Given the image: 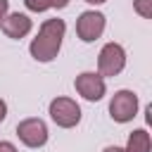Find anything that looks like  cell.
<instances>
[{"label": "cell", "instance_id": "obj_16", "mask_svg": "<svg viewBox=\"0 0 152 152\" xmlns=\"http://www.w3.org/2000/svg\"><path fill=\"white\" fill-rule=\"evenodd\" d=\"M102 152H126L124 147H116V145H109V147H104Z\"/></svg>", "mask_w": 152, "mask_h": 152}, {"label": "cell", "instance_id": "obj_2", "mask_svg": "<svg viewBox=\"0 0 152 152\" xmlns=\"http://www.w3.org/2000/svg\"><path fill=\"white\" fill-rule=\"evenodd\" d=\"M126 66V50L119 43H107L102 45L100 55H97V74L102 78L107 76H119Z\"/></svg>", "mask_w": 152, "mask_h": 152}, {"label": "cell", "instance_id": "obj_11", "mask_svg": "<svg viewBox=\"0 0 152 152\" xmlns=\"http://www.w3.org/2000/svg\"><path fill=\"white\" fill-rule=\"evenodd\" d=\"M24 5L31 12H48L52 7V0H24Z\"/></svg>", "mask_w": 152, "mask_h": 152}, {"label": "cell", "instance_id": "obj_15", "mask_svg": "<svg viewBox=\"0 0 152 152\" xmlns=\"http://www.w3.org/2000/svg\"><path fill=\"white\" fill-rule=\"evenodd\" d=\"M69 2H71V0H52V7H57V10H64Z\"/></svg>", "mask_w": 152, "mask_h": 152}, {"label": "cell", "instance_id": "obj_9", "mask_svg": "<svg viewBox=\"0 0 152 152\" xmlns=\"http://www.w3.org/2000/svg\"><path fill=\"white\" fill-rule=\"evenodd\" d=\"M126 152H150L152 150V138L145 128H135L131 135H128V142L124 147Z\"/></svg>", "mask_w": 152, "mask_h": 152}, {"label": "cell", "instance_id": "obj_8", "mask_svg": "<svg viewBox=\"0 0 152 152\" xmlns=\"http://www.w3.org/2000/svg\"><path fill=\"white\" fill-rule=\"evenodd\" d=\"M2 33L7 36V38H14V40H19V38H24V36H28L31 33V28H33V21L24 14V12H12V14H7L5 19H2Z\"/></svg>", "mask_w": 152, "mask_h": 152}, {"label": "cell", "instance_id": "obj_17", "mask_svg": "<svg viewBox=\"0 0 152 152\" xmlns=\"http://www.w3.org/2000/svg\"><path fill=\"white\" fill-rule=\"evenodd\" d=\"M88 5H102V2H107V0H86Z\"/></svg>", "mask_w": 152, "mask_h": 152}, {"label": "cell", "instance_id": "obj_13", "mask_svg": "<svg viewBox=\"0 0 152 152\" xmlns=\"http://www.w3.org/2000/svg\"><path fill=\"white\" fill-rule=\"evenodd\" d=\"M0 152H17V147L10 140H0Z\"/></svg>", "mask_w": 152, "mask_h": 152}, {"label": "cell", "instance_id": "obj_12", "mask_svg": "<svg viewBox=\"0 0 152 152\" xmlns=\"http://www.w3.org/2000/svg\"><path fill=\"white\" fill-rule=\"evenodd\" d=\"M7 14H10V0H0V24Z\"/></svg>", "mask_w": 152, "mask_h": 152}, {"label": "cell", "instance_id": "obj_14", "mask_svg": "<svg viewBox=\"0 0 152 152\" xmlns=\"http://www.w3.org/2000/svg\"><path fill=\"white\" fill-rule=\"evenodd\" d=\"M5 116H7V104H5V100L0 97V124L5 121Z\"/></svg>", "mask_w": 152, "mask_h": 152}, {"label": "cell", "instance_id": "obj_10", "mask_svg": "<svg viewBox=\"0 0 152 152\" xmlns=\"http://www.w3.org/2000/svg\"><path fill=\"white\" fill-rule=\"evenodd\" d=\"M133 10L142 19H152V0H133Z\"/></svg>", "mask_w": 152, "mask_h": 152}, {"label": "cell", "instance_id": "obj_4", "mask_svg": "<svg viewBox=\"0 0 152 152\" xmlns=\"http://www.w3.org/2000/svg\"><path fill=\"white\" fill-rule=\"evenodd\" d=\"M48 112H50V119L59 128H74L81 121V107L71 97H55L50 102V109Z\"/></svg>", "mask_w": 152, "mask_h": 152}, {"label": "cell", "instance_id": "obj_6", "mask_svg": "<svg viewBox=\"0 0 152 152\" xmlns=\"http://www.w3.org/2000/svg\"><path fill=\"white\" fill-rule=\"evenodd\" d=\"M104 14L102 12H95V10H86L78 14L76 19V36L83 40V43H93L97 40L102 33H104Z\"/></svg>", "mask_w": 152, "mask_h": 152}, {"label": "cell", "instance_id": "obj_7", "mask_svg": "<svg viewBox=\"0 0 152 152\" xmlns=\"http://www.w3.org/2000/svg\"><path fill=\"white\" fill-rule=\"evenodd\" d=\"M74 88H76V93H78L81 97H86L88 102H97V100H102L104 93H107V83H104V78H102L97 71H83V74H78L76 81H74Z\"/></svg>", "mask_w": 152, "mask_h": 152}, {"label": "cell", "instance_id": "obj_3", "mask_svg": "<svg viewBox=\"0 0 152 152\" xmlns=\"http://www.w3.org/2000/svg\"><path fill=\"white\" fill-rule=\"evenodd\" d=\"M138 95L133 90H116L109 100V116L116 124H128L138 114Z\"/></svg>", "mask_w": 152, "mask_h": 152}, {"label": "cell", "instance_id": "obj_1", "mask_svg": "<svg viewBox=\"0 0 152 152\" xmlns=\"http://www.w3.org/2000/svg\"><path fill=\"white\" fill-rule=\"evenodd\" d=\"M64 33H66V24L62 19H45L38 28V36L28 45L31 57L36 62H52L62 50Z\"/></svg>", "mask_w": 152, "mask_h": 152}, {"label": "cell", "instance_id": "obj_5", "mask_svg": "<svg viewBox=\"0 0 152 152\" xmlns=\"http://www.w3.org/2000/svg\"><path fill=\"white\" fill-rule=\"evenodd\" d=\"M48 126L43 119L38 116H28L24 121L17 124V138L26 145V147H43L48 142Z\"/></svg>", "mask_w": 152, "mask_h": 152}]
</instances>
